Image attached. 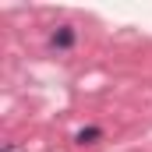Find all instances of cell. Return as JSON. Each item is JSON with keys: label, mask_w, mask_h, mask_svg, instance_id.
<instances>
[{"label": "cell", "mask_w": 152, "mask_h": 152, "mask_svg": "<svg viewBox=\"0 0 152 152\" xmlns=\"http://www.w3.org/2000/svg\"><path fill=\"white\" fill-rule=\"evenodd\" d=\"M96 138H103V131H99V127H81V131H78V145H88V142H96Z\"/></svg>", "instance_id": "7a4b0ae2"}, {"label": "cell", "mask_w": 152, "mask_h": 152, "mask_svg": "<svg viewBox=\"0 0 152 152\" xmlns=\"http://www.w3.org/2000/svg\"><path fill=\"white\" fill-rule=\"evenodd\" d=\"M75 39H78V32L71 28V25H60V28L53 32V39H50V42H53L57 50H71V46H75Z\"/></svg>", "instance_id": "6da1fadb"}]
</instances>
